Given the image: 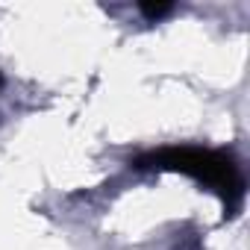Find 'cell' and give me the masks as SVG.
<instances>
[{"label": "cell", "mask_w": 250, "mask_h": 250, "mask_svg": "<svg viewBox=\"0 0 250 250\" xmlns=\"http://www.w3.org/2000/svg\"><path fill=\"white\" fill-rule=\"evenodd\" d=\"M139 171H168V174H183L215 191L224 203V215L235 218L241 203H244V174L235 162L232 153L227 150H212V147H194V145H180V147H162L139 156L133 162Z\"/></svg>", "instance_id": "6da1fadb"}, {"label": "cell", "mask_w": 250, "mask_h": 250, "mask_svg": "<svg viewBox=\"0 0 250 250\" xmlns=\"http://www.w3.org/2000/svg\"><path fill=\"white\" fill-rule=\"evenodd\" d=\"M0 88H3V74H0Z\"/></svg>", "instance_id": "3957f363"}, {"label": "cell", "mask_w": 250, "mask_h": 250, "mask_svg": "<svg viewBox=\"0 0 250 250\" xmlns=\"http://www.w3.org/2000/svg\"><path fill=\"white\" fill-rule=\"evenodd\" d=\"M139 9H142V15H147L150 21H156V18H165L174 6H171V3H142Z\"/></svg>", "instance_id": "7a4b0ae2"}]
</instances>
